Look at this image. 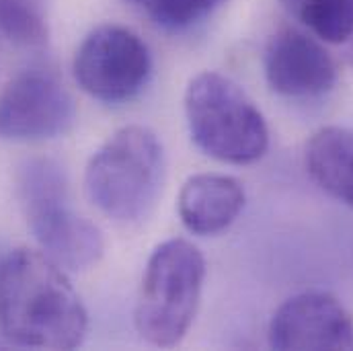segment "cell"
Returning a JSON list of instances; mask_svg holds the SVG:
<instances>
[{"mask_svg": "<svg viewBox=\"0 0 353 351\" xmlns=\"http://www.w3.org/2000/svg\"><path fill=\"white\" fill-rule=\"evenodd\" d=\"M165 150L144 126H125L90 157L85 191L92 205L119 224L144 220L163 189Z\"/></svg>", "mask_w": 353, "mask_h": 351, "instance_id": "obj_2", "label": "cell"}, {"mask_svg": "<svg viewBox=\"0 0 353 351\" xmlns=\"http://www.w3.org/2000/svg\"><path fill=\"white\" fill-rule=\"evenodd\" d=\"M88 314L64 269L46 253L19 247L0 263V333L31 350H74Z\"/></svg>", "mask_w": 353, "mask_h": 351, "instance_id": "obj_1", "label": "cell"}, {"mask_svg": "<svg viewBox=\"0 0 353 351\" xmlns=\"http://www.w3.org/2000/svg\"><path fill=\"white\" fill-rule=\"evenodd\" d=\"M4 255H6V253H2V251H0V263H2V259H4Z\"/></svg>", "mask_w": 353, "mask_h": 351, "instance_id": "obj_16", "label": "cell"}, {"mask_svg": "<svg viewBox=\"0 0 353 351\" xmlns=\"http://www.w3.org/2000/svg\"><path fill=\"white\" fill-rule=\"evenodd\" d=\"M304 163L323 191L353 208V130L327 126L314 132L306 144Z\"/></svg>", "mask_w": 353, "mask_h": 351, "instance_id": "obj_11", "label": "cell"}, {"mask_svg": "<svg viewBox=\"0 0 353 351\" xmlns=\"http://www.w3.org/2000/svg\"><path fill=\"white\" fill-rule=\"evenodd\" d=\"M269 345L279 351H353V319L327 292H302L271 317Z\"/></svg>", "mask_w": 353, "mask_h": 351, "instance_id": "obj_8", "label": "cell"}, {"mask_svg": "<svg viewBox=\"0 0 353 351\" xmlns=\"http://www.w3.org/2000/svg\"><path fill=\"white\" fill-rule=\"evenodd\" d=\"M191 140L208 157L228 165H253L269 148V128L259 107L234 81L199 72L185 88Z\"/></svg>", "mask_w": 353, "mask_h": 351, "instance_id": "obj_4", "label": "cell"}, {"mask_svg": "<svg viewBox=\"0 0 353 351\" xmlns=\"http://www.w3.org/2000/svg\"><path fill=\"white\" fill-rule=\"evenodd\" d=\"M17 195L41 253L68 271H85L105 251L101 230L70 205L68 179L52 159H29L17 169Z\"/></svg>", "mask_w": 353, "mask_h": 351, "instance_id": "obj_3", "label": "cell"}, {"mask_svg": "<svg viewBox=\"0 0 353 351\" xmlns=\"http://www.w3.org/2000/svg\"><path fill=\"white\" fill-rule=\"evenodd\" d=\"M0 35L19 48H46L50 39L46 0H0Z\"/></svg>", "mask_w": 353, "mask_h": 351, "instance_id": "obj_13", "label": "cell"}, {"mask_svg": "<svg viewBox=\"0 0 353 351\" xmlns=\"http://www.w3.org/2000/svg\"><path fill=\"white\" fill-rule=\"evenodd\" d=\"M323 43L343 46L353 35V0H279Z\"/></svg>", "mask_w": 353, "mask_h": 351, "instance_id": "obj_12", "label": "cell"}, {"mask_svg": "<svg viewBox=\"0 0 353 351\" xmlns=\"http://www.w3.org/2000/svg\"><path fill=\"white\" fill-rule=\"evenodd\" d=\"M79 87L103 103H125L150 81L152 56L138 33L121 25H101L79 46L72 62Z\"/></svg>", "mask_w": 353, "mask_h": 351, "instance_id": "obj_6", "label": "cell"}, {"mask_svg": "<svg viewBox=\"0 0 353 351\" xmlns=\"http://www.w3.org/2000/svg\"><path fill=\"white\" fill-rule=\"evenodd\" d=\"M77 121V103L54 74L25 70L0 92V138L37 142L68 134Z\"/></svg>", "mask_w": 353, "mask_h": 351, "instance_id": "obj_7", "label": "cell"}, {"mask_svg": "<svg viewBox=\"0 0 353 351\" xmlns=\"http://www.w3.org/2000/svg\"><path fill=\"white\" fill-rule=\"evenodd\" d=\"M245 201V187L234 177L199 173L183 183L176 210L189 232L212 237L228 230L236 222Z\"/></svg>", "mask_w": 353, "mask_h": 351, "instance_id": "obj_10", "label": "cell"}, {"mask_svg": "<svg viewBox=\"0 0 353 351\" xmlns=\"http://www.w3.org/2000/svg\"><path fill=\"white\" fill-rule=\"evenodd\" d=\"M341 48H343V52H341V54H343V60L353 68V35L341 46Z\"/></svg>", "mask_w": 353, "mask_h": 351, "instance_id": "obj_15", "label": "cell"}, {"mask_svg": "<svg viewBox=\"0 0 353 351\" xmlns=\"http://www.w3.org/2000/svg\"><path fill=\"white\" fill-rule=\"evenodd\" d=\"M263 68L267 85L281 97L310 99L337 85L335 58L312 33L281 27L265 46Z\"/></svg>", "mask_w": 353, "mask_h": 351, "instance_id": "obj_9", "label": "cell"}, {"mask_svg": "<svg viewBox=\"0 0 353 351\" xmlns=\"http://www.w3.org/2000/svg\"><path fill=\"white\" fill-rule=\"evenodd\" d=\"M165 31H189L212 19L230 0H125Z\"/></svg>", "mask_w": 353, "mask_h": 351, "instance_id": "obj_14", "label": "cell"}, {"mask_svg": "<svg viewBox=\"0 0 353 351\" xmlns=\"http://www.w3.org/2000/svg\"><path fill=\"white\" fill-rule=\"evenodd\" d=\"M205 281L201 251L185 241L161 243L142 275L136 302V329L154 348H175L193 325Z\"/></svg>", "mask_w": 353, "mask_h": 351, "instance_id": "obj_5", "label": "cell"}]
</instances>
